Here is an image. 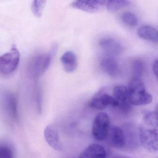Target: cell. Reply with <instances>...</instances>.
Returning a JSON list of instances; mask_svg holds the SVG:
<instances>
[{
  "label": "cell",
  "mask_w": 158,
  "mask_h": 158,
  "mask_svg": "<svg viewBox=\"0 0 158 158\" xmlns=\"http://www.w3.org/2000/svg\"><path fill=\"white\" fill-rule=\"evenodd\" d=\"M20 53L14 45L8 52L0 56V74L8 76L14 73L18 67Z\"/></svg>",
  "instance_id": "cell-4"
},
{
  "label": "cell",
  "mask_w": 158,
  "mask_h": 158,
  "mask_svg": "<svg viewBox=\"0 0 158 158\" xmlns=\"http://www.w3.org/2000/svg\"><path fill=\"white\" fill-rule=\"evenodd\" d=\"M0 111L8 122H16L18 120L17 101L14 94L4 92L0 96Z\"/></svg>",
  "instance_id": "cell-3"
},
{
  "label": "cell",
  "mask_w": 158,
  "mask_h": 158,
  "mask_svg": "<svg viewBox=\"0 0 158 158\" xmlns=\"http://www.w3.org/2000/svg\"><path fill=\"white\" fill-rule=\"evenodd\" d=\"M100 65L102 70L110 77L115 78L118 75V64L112 57L109 56L101 59Z\"/></svg>",
  "instance_id": "cell-14"
},
{
  "label": "cell",
  "mask_w": 158,
  "mask_h": 158,
  "mask_svg": "<svg viewBox=\"0 0 158 158\" xmlns=\"http://www.w3.org/2000/svg\"><path fill=\"white\" fill-rule=\"evenodd\" d=\"M114 158H130L127 157H125V156H117L116 157Z\"/></svg>",
  "instance_id": "cell-25"
},
{
  "label": "cell",
  "mask_w": 158,
  "mask_h": 158,
  "mask_svg": "<svg viewBox=\"0 0 158 158\" xmlns=\"http://www.w3.org/2000/svg\"><path fill=\"white\" fill-rule=\"evenodd\" d=\"M89 106L97 110H103L110 106L117 108L118 103L112 96L101 90L90 100Z\"/></svg>",
  "instance_id": "cell-7"
},
{
  "label": "cell",
  "mask_w": 158,
  "mask_h": 158,
  "mask_svg": "<svg viewBox=\"0 0 158 158\" xmlns=\"http://www.w3.org/2000/svg\"><path fill=\"white\" fill-rule=\"evenodd\" d=\"M121 18L125 24L130 27H135L138 23L137 17L132 12H124L122 15Z\"/></svg>",
  "instance_id": "cell-21"
},
{
  "label": "cell",
  "mask_w": 158,
  "mask_h": 158,
  "mask_svg": "<svg viewBox=\"0 0 158 158\" xmlns=\"http://www.w3.org/2000/svg\"><path fill=\"white\" fill-rule=\"evenodd\" d=\"M44 136L47 143L56 151H62L63 147L60 142L58 133L52 125L46 127L44 131Z\"/></svg>",
  "instance_id": "cell-13"
},
{
  "label": "cell",
  "mask_w": 158,
  "mask_h": 158,
  "mask_svg": "<svg viewBox=\"0 0 158 158\" xmlns=\"http://www.w3.org/2000/svg\"><path fill=\"white\" fill-rule=\"evenodd\" d=\"M153 70L158 81V60H155L153 63Z\"/></svg>",
  "instance_id": "cell-23"
},
{
  "label": "cell",
  "mask_w": 158,
  "mask_h": 158,
  "mask_svg": "<svg viewBox=\"0 0 158 158\" xmlns=\"http://www.w3.org/2000/svg\"><path fill=\"white\" fill-rule=\"evenodd\" d=\"M0 158H15V149L8 141H0Z\"/></svg>",
  "instance_id": "cell-18"
},
{
  "label": "cell",
  "mask_w": 158,
  "mask_h": 158,
  "mask_svg": "<svg viewBox=\"0 0 158 158\" xmlns=\"http://www.w3.org/2000/svg\"><path fill=\"white\" fill-rule=\"evenodd\" d=\"M110 118L104 112L98 113L95 117L92 126V134L94 138L99 141L106 140L109 130Z\"/></svg>",
  "instance_id": "cell-6"
},
{
  "label": "cell",
  "mask_w": 158,
  "mask_h": 158,
  "mask_svg": "<svg viewBox=\"0 0 158 158\" xmlns=\"http://www.w3.org/2000/svg\"><path fill=\"white\" fill-rule=\"evenodd\" d=\"M155 113H156L158 117V103L156 107V110L155 111Z\"/></svg>",
  "instance_id": "cell-24"
},
{
  "label": "cell",
  "mask_w": 158,
  "mask_h": 158,
  "mask_svg": "<svg viewBox=\"0 0 158 158\" xmlns=\"http://www.w3.org/2000/svg\"><path fill=\"white\" fill-rule=\"evenodd\" d=\"M51 54H42L33 57L29 63L28 72L32 79H37L47 70L52 61Z\"/></svg>",
  "instance_id": "cell-5"
},
{
  "label": "cell",
  "mask_w": 158,
  "mask_h": 158,
  "mask_svg": "<svg viewBox=\"0 0 158 158\" xmlns=\"http://www.w3.org/2000/svg\"><path fill=\"white\" fill-rule=\"evenodd\" d=\"M61 61L66 72L71 73L77 67L78 62L77 56L72 51H67L61 58Z\"/></svg>",
  "instance_id": "cell-17"
},
{
  "label": "cell",
  "mask_w": 158,
  "mask_h": 158,
  "mask_svg": "<svg viewBox=\"0 0 158 158\" xmlns=\"http://www.w3.org/2000/svg\"><path fill=\"white\" fill-rule=\"evenodd\" d=\"M124 133L125 144L124 148L132 149L138 146L139 142L138 131L137 132L135 126L131 123L123 125L122 128Z\"/></svg>",
  "instance_id": "cell-11"
},
{
  "label": "cell",
  "mask_w": 158,
  "mask_h": 158,
  "mask_svg": "<svg viewBox=\"0 0 158 158\" xmlns=\"http://www.w3.org/2000/svg\"><path fill=\"white\" fill-rule=\"evenodd\" d=\"M137 34L141 39L154 43H158V29L153 26L144 25L137 30Z\"/></svg>",
  "instance_id": "cell-16"
},
{
  "label": "cell",
  "mask_w": 158,
  "mask_h": 158,
  "mask_svg": "<svg viewBox=\"0 0 158 158\" xmlns=\"http://www.w3.org/2000/svg\"><path fill=\"white\" fill-rule=\"evenodd\" d=\"M131 68L132 78L141 79L145 70L143 62L140 59L135 60L132 63Z\"/></svg>",
  "instance_id": "cell-20"
},
{
  "label": "cell",
  "mask_w": 158,
  "mask_h": 158,
  "mask_svg": "<svg viewBox=\"0 0 158 158\" xmlns=\"http://www.w3.org/2000/svg\"><path fill=\"white\" fill-rule=\"evenodd\" d=\"M139 142L149 152L158 151V117L155 112L145 114L138 128Z\"/></svg>",
  "instance_id": "cell-1"
},
{
  "label": "cell",
  "mask_w": 158,
  "mask_h": 158,
  "mask_svg": "<svg viewBox=\"0 0 158 158\" xmlns=\"http://www.w3.org/2000/svg\"><path fill=\"white\" fill-rule=\"evenodd\" d=\"M106 1H77L71 3L72 7L88 13H93L102 10L106 6Z\"/></svg>",
  "instance_id": "cell-10"
},
{
  "label": "cell",
  "mask_w": 158,
  "mask_h": 158,
  "mask_svg": "<svg viewBox=\"0 0 158 158\" xmlns=\"http://www.w3.org/2000/svg\"><path fill=\"white\" fill-rule=\"evenodd\" d=\"M130 4V2L126 0H115L106 1V6L110 12H115Z\"/></svg>",
  "instance_id": "cell-19"
},
{
  "label": "cell",
  "mask_w": 158,
  "mask_h": 158,
  "mask_svg": "<svg viewBox=\"0 0 158 158\" xmlns=\"http://www.w3.org/2000/svg\"><path fill=\"white\" fill-rule=\"evenodd\" d=\"M100 47L109 56H117L123 52V47L118 42L111 38H106L101 40L99 42Z\"/></svg>",
  "instance_id": "cell-12"
},
{
  "label": "cell",
  "mask_w": 158,
  "mask_h": 158,
  "mask_svg": "<svg viewBox=\"0 0 158 158\" xmlns=\"http://www.w3.org/2000/svg\"><path fill=\"white\" fill-rule=\"evenodd\" d=\"M106 154L103 147L92 144L81 153L79 158H106Z\"/></svg>",
  "instance_id": "cell-15"
},
{
  "label": "cell",
  "mask_w": 158,
  "mask_h": 158,
  "mask_svg": "<svg viewBox=\"0 0 158 158\" xmlns=\"http://www.w3.org/2000/svg\"><path fill=\"white\" fill-rule=\"evenodd\" d=\"M46 1H34L31 4V10L37 17L41 16Z\"/></svg>",
  "instance_id": "cell-22"
},
{
  "label": "cell",
  "mask_w": 158,
  "mask_h": 158,
  "mask_svg": "<svg viewBox=\"0 0 158 158\" xmlns=\"http://www.w3.org/2000/svg\"><path fill=\"white\" fill-rule=\"evenodd\" d=\"M118 103V108L123 113H127L131 109L129 101L128 90L123 85H118L113 89V96Z\"/></svg>",
  "instance_id": "cell-8"
},
{
  "label": "cell",
  "mask_w": 158,
  "mask_h": 158,
  "mask_svg": "<svg viewBox=\"0 0 158 158\" xmlns=\"http://www.w3.org/2000/svg\"><path fill=\"white\" fill-rule=\"evenodd\" d=\"M127 90L129 101L131 105H143L152 102V95L147 92L144 83L141 79L132 78Z\"/></svg>",
  "instance_id": "cell-2"
},
{
  "label": "cell",
  "mask_w": 158,
  "mask_h": 158,
  "mask_svg": "<svg viewBox=\"0 0 158 158\" xmlns=\"http://www.w3.org/2000/svg\"><path fill=\"white\" fill-rule=\"evenodd\" d=\"M106 139L111 147L117 149L124 148L125 137L122 128L116 126H110Z\"/></svg>",
  "instance_id": "cell-9"
}]
</instances>
